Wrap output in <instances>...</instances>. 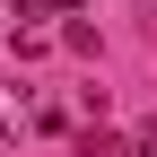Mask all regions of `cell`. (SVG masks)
<instances>
[{
    "label": "cell",
    "mask_w": 157,
    "mask_h": 157,
    "mask_svg": "<svg viewBox=\"0 0 157 157\" xmlns=\"http://www.w3.org/2000/svg\"><path fill=\"white\" fill-rule=\"evenodd\" d=\"M26 122H35V105H26V87H0V140H17Z\"/></svg>",
    "instance_id": "obj_1"
},
{
    "label": "cell",
    "mask_w": 157,
    "mask_h": 157,
    "mask_svg": "<svg viewBox=\"0 0 157 157\" xmlns=\"http://www.w3.org/2000/svg\"><path fill=\"white\" fill-rule=\"evenodd\" d=\"M122 157H157V122H140V131H131V148Z\"/></svg>",
    "instance_id": "obj_2"
}]
</instances>
